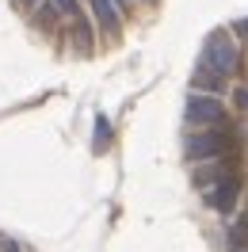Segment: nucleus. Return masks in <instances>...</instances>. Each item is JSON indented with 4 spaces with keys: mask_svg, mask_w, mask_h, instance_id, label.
I'll use <instances>...</instances> for the list:
<instances>
[{
    "mask_svg": "<svg viewBox=\"0 0 248 252\" xmlns=\"http://www.w3.org/2000/svg\"><path fill=\"white\" fill-rule=\"evenodd\" d=\"M141 4H145V0H141Z\"/></svg>",
    "mask_w": 248,
    "mask_h": 252,
    "instance_id": "f3484780",
    "label": "nucleus"
},
{
    "mask_svg": "<svg viewBox=\"0 0 248 252\" xmlns=\"http://www.w3.org/2000/svg\"><path fill=\"white\" fill-rule=\"evenodd\" d=\"M54 8H58L65 19H77L80 16V0H54Z\"/></svg>",
    "mask_w": 248,
    "mask_h": 252,
    "instance_id": "9b49d317",
    "label": "nucleus"
},
{
    "mask_svg": "<svg viewBox=\"0 0 248 252\" xmlns=\"http://www.w3.org/2000/svg\"><path fill=\"white\" fill-rule=\"evenodd\" d=\"M237 107L248 111V88H237Z\"/></svg>",
    "mask_w": 248,
    "mask_h": 252,
    "instance_id": "ddd939ff",
    "label": "nucleus"
},
{
    "mask_svg": "<svg viewBox=\"0 0 248 252\" xmlns=\"http://www.w3.org/2000/svg\"><path fill=\"white\" fill-rule=\"evenodd\" d=\"M111 145V123L103 119V115H95V138H92V149L95 153H103Z\"/></svg>",
    "mask_w": 248,
    "mask_h": 252,
    "instance_id": "6e6552de",
    "label": "nucleus"
},
{
    "mask_svg": "<svg viewBox=\"0 0 248 252\" xmlns=\"http://www.w3.org/2000/svg\"><path fill=\"white\" fill-rule=\"evenodd\" d=\"M229 245L233 249H245L248 245V210L241 214V218L233 221V229H229Z\"/></svg>",
    "mask_w": 248,
    "mask_h": 252,
    "instance_id": "9d476101",
    "label": "nucleus"
},
{
    "mask_svg": "<svg viewBox=\"0 0 248 252\" xmlns=\"http://www.w3.org/2000/svg\"><path fill=\"white\" fill-rule=\"evenodd\" d=\"M92 4V16H95V23L103 27L107 34H119V27H123V12L111 4V0H88Z\"/></svg>",
    "mask_w": 248,
    "mask_h": 252,
    "instance_id": "39448f33",
    "label": "nucleus"
},
{
    "mask_svg": "<svg viewBox=\"0 0 248 252\" xmlns=\"http://www.w3.org/2000/svg\"><path fill=\"white\" fill-rule=\"evenodd\" d=\"M111 4H115L119 12H123V8H130V0H111Z\"/></svg>",
    "mask_w": 248,
    "mask_h": 252,
    "instance_id": "2eb2a0df",
    "label": "nucleus"
},
{
    "mask_svg": "<svg viewBox=\"0 0 248 252\" xmlns=\"http://www.w3.org/2000/svg\"><path fill=\"white\" fill-rule=\"evenodd\" d=\"M73 42H77L80 50H92V27H88V19H84V16L73 19Z\"/></svg>",
    "mask_w": 248,
    "mask_h": 252,
    "instance_id": "1a4fd4ad",
    "label": "nucleus"
},
{
    "mask_svg": "<svg viewBox=\"0 0 248 252\" xmlns=\"http://www.w3.org/2000/svg\"><path fill=\"white\" fill-rule=\"evenodd\" d=\"M19 4H27V8H38V4H42V0H19Z\"/></svg>",
    "mask_w": 248,
    "mask_h": 252,
    "instance_id": "dca6fc26",
    "label": "nucleus"
},
{
    "mask_svg": "<svg viewBox=\"0 0 248 252\" xmlns=\"http://www.w3.org/2000/svg\"><path fill=\"white\" fill-rule=\"evenodd\" d=\"M184 119L191 126H217L225 119V107H221V99L210 92H191L187 95V107H184Z\"/></svg>",
    "mask_w": 248,
    "mask_h": 252,
    "instance_id": "7ed1b4c3",
    "label": "nucleus"
},
{
    "mask_svg": "<svg viewBox=\"0 0 248 252\" xmlns=\"http://www.w3.org/2000/svg\"><path fill=\"white\" fill-rule=\"evenodd\" d=\"M202 195H206V206H214V210H233V203H237V195H241V180L237 176H221V180H214V184H206L202 188Z\"/></svg>",
    "mask_w": 248,
    "mask_h": 252,
    "instance_id": "20e7f679",
    "label": "nucleus"
},
{
    "mask_svg": "<svg viewBox=\"0 0 248 252\" xmlns=\"http://www.w3.org/2000/svg\"><path fill=\"white\" fill-rule=\"evenodd\" d=\"M202 65L214 69V73H221V77H233V73H237V65H241V50H237V42L229 38V31H214L210 38H206Z\"/></svg>",
    "mask_w": 248,
    "mask_h": 252,
    "instance_id": "f257e3e1",
    "label": "nucleus"
},
{
    "mask_svg": "<svg viewBox=\"0 0 248 252\" xmlns=\"http://www.w3.org/2000/svg\"><path fill=\"white\" fill-rule=\"evenodd\" d=\"M237 34H241V38H248V19H241V23H237Z\"/></svg>",
    "mask_w": 248,
    "mask_h": 252,
    "instance_id": "4468645a",
    "label": "nucleus"
},
{
    "mask_svg": "<svg viewBox=\"0 0 248 252\" xmlns=\"http://www.w3.org/2000/svg\"><path fill=\"white\" fill-rule=\"evenodd\" d=\"M229 172H233L229 153H225V157H210L199 172H195V184H199V188H206V184H214V180H221V176H229Z\"/></svg>",
    "mask_w": 248,
    "mask_h": 252,
    "instance_id": "423d86ee",
    "label": "nucleus"
},
{
    "mask_svg": "<svg viewBox=\"0 0 248 252\" xmlns=\"http://www.w3.org/2000/svg\"><path fill=\"white\" fill-rule=\"evenodd\" d=\"M0 252H23V249H19V241L8 237V241H0Z\"/></svg>",
    "mask_w": 248,
    "mask_h": 252,
    "instance_id": "f8f14e48",
    "label": "nucleus"
},
{
    "mask_svg": "<svg viewBox=\"0 0 248 252\" xmlns=\"http://www.w3.org/2000/svg\"><path fill=\"white\" fill-rule=\"evenodd\" d=\"M233 149V138L225 130H214V126H202L199 134H187L184 153L191 160H210V157H225Z\"/></svg>",
    "mask_w": 248,
    "mask_h": 252,
    "instance_id": "f03ea898",
    "label": "nucleus"
},
{
    "mask_svg": "<svg viewBox=\"0 0 248 252\" xmlns=\"http://www.w3.org/2000/svg\"><path fill=\"white\" fill-rule=\"evenodd\" d=\"M199 92H210V95H217L221 88H225V77L221 73H214V69H206V65H199L195 69V80H191Z\"/></svg>",
    "mask_w": 248,
    "mask_h": 252,
    "instance_id": "0eeeda50",
    "label": "nucleus"
}]
</instances>
